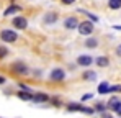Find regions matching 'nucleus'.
<instances>
[{
    "mask_svg": "<svg viewBox=\"0 0 121 118\" xmlns=\"http://www.w3.org/2000/svg\"><path fill=\"white\" fill-rule=\"evenodd\" d=\"M0 39H2L3 43H15V41L18 39V33H17L15 30L5 28V30L0 31Z\"/></svg>",
    "mask_w": 121,
    "mask_h": 118,
    "instance_id": "nucleus-1",
    "label": "nucleus"
},
{
    "mask_svg": "<svg viewBox=\"0 0 121 118\" xmlns=\"http://www.w3.org/2000/svg\"><path fill=\"white\" fill-rule=\"evenodd\" d=\"M106 110H111V112H115L118 117H121V100L118 97H111L106 102Z\"/></svg>",
    "mask_w": 121,
    "mask_h": 118,
    "instance_id": "nucleus-2",
    "label": "nucleus"
},
{
    "mask_svg": "<svg viewBox=\"0 0 121 118\" xmlns=\"http://www.w3.org/2000/svg\"><path fill=\"white\" fill-rule=\"evenodd\" d=\"M67 110L69 112H82V113H87V115H92L95 110L90 108V107H85L82 103H67Z\"/></svg>",
    "mask_w": 121,
    "mask_h": 118,
    "instance_id": "nucleus-3",
    "label": "nucleus"
},
{
    "mask_svg": "<svg viewBox=\"0 0 121 118\" xmlns=\"http://www.w3.org/2000/svg\"><path fill=\"white\" fill-rule=\"evenodd\" d=\"M93 23L92 21H80L79 23V26H77V30H79V33H80L82 36H90L92 33H93Z\"/></svg>",
    "mask_w": 121,
    "mask_h": 118,
    "instance_id": "nucleus-4",
    "label": "nucleus"
},
{
    "mask_svg": "<svg viewBox=\"0 0 121 118\" xmlns=\"http://www.w3.org/2000/svg\"><path fill=\"white\" fill-rule=\"evenodd\" d=\"M12 72H15V74H18V76H25V74H28V72H30V67H28L25 62L17 61V62H13V64H12Z\"/></svg>",
    "mask_w": 121,
    "mask_h": 118,
    "instance_id": "nucleus-5",
    "label": "nucleus"
},
{
    "mask_svg": "<svg viewBox=\"0 0 121 118\" xmlns=\"http://www.w3.org/2000/svg\"><path fill=\"white\" fill-rule=\"evenodd\" d=\"M64 79H65V71L60 69V67L52 69L51 74H49V80H51V82H62Z\"/></svg>",
    "mask_w": 121,
    "mask_h": 118,
    "instance_id": "nucleus-6",
    "label": "nucleus"
},
{
    "mask_svg": "<svg viewBox=\"0 0 121 118\" xmlns=\"http://www.w3.org/2000/svg\"><path fill=\"white\" fill-rule=\"evenodd\" d=\"M12 25L15 26V30H25V28H28V20L25 17H15L12 20Z\"/></svg>",
    "mask_w": 121,
    "mask_h": 118,
    "instance_id": "nucleus-7",
    "label": "nucleus"
},
{
    "mask_svg": "<svg viewBox=\"0 0 121 118\" xmlns=\"http://www.w3.org/2000/svg\"><path fill=\"white\" fill-rule=\"evenodd\" d=\"M92 64H93V58L88 54H80L77 58V66H80V67H88Z\"/></svg>",
    "mask_w": 121,
    "mask_h": 118,
    "instance_id": "nucleus-8",
    "label": "nucleus"
},
{
    "mask_svg": "<svg viewBox=\"0 0 121 118\" xmlns=\"http://www.w3.org/2000/svg\"><path fill=\"white\" fill-rule=\"evenodd\" d=\"M31 102H35V103H46V102H49V95L44 94V92H35Z\"/></svg>",
    "mask_w": 121,
    "mask_h": 118,
    "instance_id": "nucleus-9",
    "label": "nucleus"
},
{
    "mask_svg": "<svg viewBox=\"0 0 121 118\" xmlns=\"http://www.w3.org/2000/svg\"><path fill=\"white\" fill-rule=\"evenodd\" d=\"M77 26H79V20L75 17H69V18L64 20V28L65 30H75Z\"/></svg>",
    "mask_w": 121,
    "mask_h": 118,
    "instance_id": "nucleus-10",
    "label": "nucleus"
},
{
    "mask_svg": "<svg viewBox=\"0 0 121 118\" xmlns=\"http://www.w3.org/2000/svg\"><path fill=\"white\" fill-rule=\"evenodd\" d=\"M57 20H59V15L57 13H46L43 21H44V25H54Z\"/></svg>",
    "mask_w": 121,
    "mask_h": 118,
    "instance_id": "nucleus-11",
    "label": "nucleus"
},
{
    "mask_svg": "<svg viewBox=\"0 0 121 118\" xmlns=\"http://www.w3.org/2000/svg\"><path fill=\"white\" fill-rule=\"evenodd\" d=\"M82 79L83 80H87V82H93V80H97V72L95 71H85L83 74H82Z\"/></svg>",
    "mask_w": 121,
    "mask_h": 118,
    "instance_id": "nucleus-12",
    "label": "nucleus"
},
{
    "mask_svg": "<svg viewBox=\"0 0 121 118\" xmlns=\"http://www.w3.org/2000/svg\"><path fill=\"white\" fill-rule=\"evenodd\" d=\"M17 97L20 98V100H25V102H31V100H33V92L20 90V92H17Z\"/></svg>",
    "mask_w": 121,
    "mask_h": 118,
    "instance_id": "nucleus-13",
    "label": "nucleus"
},
{
    "mask_svg": "<svg viewBox=\"0 0 121 118\" xmlns=\"http://www.w3.org/2000/svg\"><path fill=\"white\" fill-rule=\"evenodd\" d=\"M98 46V39L93 38V36H88V38L85 39V48H88V49H93V48H97Z\"/></svg>",
    "mask_w": 121,
    "mask_h": 118,
    "instance_id": "nucleus-14",
    "label": "nucleus"
},
{
    "mask_svg": "<svg viewBox=\"0 0 121 118\" xmlns=\"http://www.w3.org/2000/svg\"><path fill=\"white\" fill-rule=\"evenodd\" d=\"M95 64H97L98 67H106V66L110 64V59L106 58V56H98V58L95 59Z\"/></svg>",
    "mask_w": 121,
    "mask_h": 118,
    "instance_id": "nucleus-15",
    "label": "nucleus"
},
{
    "mask_svg": "<svg viewBox=\"0 0 121 118\" xmlns=\"http://www.w3.org/2000/svg\"><path fill=\"white\" fill-rule=\"evenodd\" d=\"M20 10H21L20 7L13 3V5H10V7H8V8H7L5 12H3V17H10V15H13L15 12H20Z\"/></svg>",
    "mask_w": 121,
    "mask_h": 118,
    "instance_id": "nucleus-16",
    "label": "nucleus"
},
{
    "mask_svg": "<svg viewBox=\"0 0 121 118\" xmlns=\"http://www.w3.org/2000/svg\"><path fill=\"white\" fill-rule=\"evenodd\" d=\"M98 94L101 95H105V94H108V90H110V84L108 82H100V85H98Z\"/></svg>",
    "mask_w": 121,
    "mask_h": 118,
    "instance_id": "nucleus-17",
    "label": "nucleus"
},
{
    "mask_svg": "<svg viewBox=\"0 0 121 118\" xmlns=\"http://www.w3.org/2000/svg\"><path fill=\"white\" fill-rule=\"evenodd\" d=\"M108 7L111 10H120L121 8V0H108Z\"/></svg>",
    "mask_w": 121,
    "mask_h": 118,
    "instance_id": "nucleus-18",
    "label": "nucleus"
},
{
    "mask_svg": "<svg viewBox=\"0 0 121 118\" xmlns=\"http://www.w3.org/2000/svg\"><path fill=\"white\" fill-rule=\"evenodd\" d=\"M93 110H95V112H100V113H105V112H106V103H103V102H98V103L93 107Z\"/></svg>",
    "mask_w": 121,
    "mask_h": 118,
    "instance_id": "nucleus-19",
    "label": "nucleus"
},
{
    "mask_svg": "<svg viewBox=\"0 0 121 118\" xmlns=\"http://www.w3.org/2000/svg\"><path fill=\"white\" fill-rule=\"evenodd\" d=\"M79 12H80V13H83V15H87V17L90 18V21H92V23H95V21H98V18H97V17H95L93 13H90V12H87V10H79Z\"/></svg>",
    "mask_w": 121,
    "mask_h": 118,
    "instance_id": "nucleus-20",
    "label": "nucleus"
},
{
    "mask_svg": "<svg viewBox=\"0 0 121 118\" xmlns=\"http://www.w3.org/2000/svg\"><path fill=\"white\" fill-rule=\"evenodd\" d=\"M8 48H5V46H0V59H3V58H7L8 56Z\"/></svg>",
    "mask_w": 121,
    "mask_h": 118,
    "instance_id": "nucleus-21",
    "label": "nucleus"
},
{
    "mask_svg": "<svg viewBox=\"0 0 121 118\" xmlns=\"http://www.w3.org/2000/svg\"><path fill=\"white\" fill-rule=\"evenodd\" d=\"M116 92H121V85H110L108 94H116Z\"/></svg>",
    "mask_w": 121,
    "mask_h": 118,
    "instance_id": "nucleus-22",
    "label": "nucleus"
},
{
    "mask_svg": "<svg viewBox=\"0 0 121 118\" xmlns=\"http://www.w3.org/2000/svg\"><path fill=\"white\" fill-rule=\"evenodd\" d=\"M49 100H51V103H52V105H56V107H59V105H60V100L57 97H52V98H49Z\"/></svg>",
    "mask_w": 121,
    "mask_h": 118,
    "instance_id": "nucleus-23",
    "label": "nucleus"
},
{
    "mask_svg": "<svg viewBox=\"0 0 121 118\" xmlns=\"http://www.w3.org/2000/svg\"><path fill=\"white\" fill-rule=\"evenodd\" d=\"M18 87H20V90H25V92H31V89H30L28 85H25V84H18Z\"/></svg>",
    "mask_w": 121,
    "mask_h": 118,
    "instance_id": "nucleus-24",
    "label": "nucleus"
},
{
    "mask_svg": "<svg viewBox=\"0 0 121 118\" xmlns=\"http://www.w3.org/2000/svg\"><path fill=\"white\" fill-rule=\"evenodd\" d=\"M92 97H93V94H85V95L82 97V102H85V100H90Z\"/></svg>",
    "mask_w": 121,
    "mask_h": 118,
    "instance_id": "nucleus-25",
    "label": "nucleus"
},
{
    "mask_svg": "<svg viewBox=\"0 0 121 118\" xmlns=\"http://www.w3.org/2000/svg\"><path fill=\"white\" fill-rule=\"evenodd\" d=\"M60 2H62L64 5H72V3H74L75 0H60Z\"/></svg>",
    "mask_w": 121,
    "mask_h": 118,
    "instance_id": "nucleus-26",
    "label": "nucleus"
},
{
    "mask_svg": "<svg viewBox=\"0 0 121 118\" xmlns=\"http://www.w3.org/2000/svg\"><path fill=\"white\" fill-rule=\"evenodd\" d=\"M116 56H120V58H121V44L116 46Z\"/></svg>",
    "mask_w": 121,
    "mask_h": 118,
    "instance_id": "nucleus-27",
    "label": "nucleus"
},
{
    "mask_svg": "<svg viewBox=\"0 0 121 118\" xmlns=\"http://www.w3.org/2000/svg\"><path fill=\"white\" fill-rule=\"evenodd\" d=\"M5 82H7V79L3 77V76H0V85H3V84H5Z\"/></svg>",
    "mask_w": 121,
    "mask_h": 118,
    "instance_id": "nucleus-28",
    "label": "nucleus"
},
{
    "mask_svg": "<svg viewBox=\"0 0 121 118\" xmlns=\"http://www.w3.org/2000/svg\"><path fill=\"white\" fill-rule=\"evenodd\" d=\"M101 118H113L110 113H101Z\"/></svg>",
    "mask_w": 121,
    "mask_h": 118,
    "instance_id": "nucleus-29",
    "label": "nucleus"
}]
</instances>
